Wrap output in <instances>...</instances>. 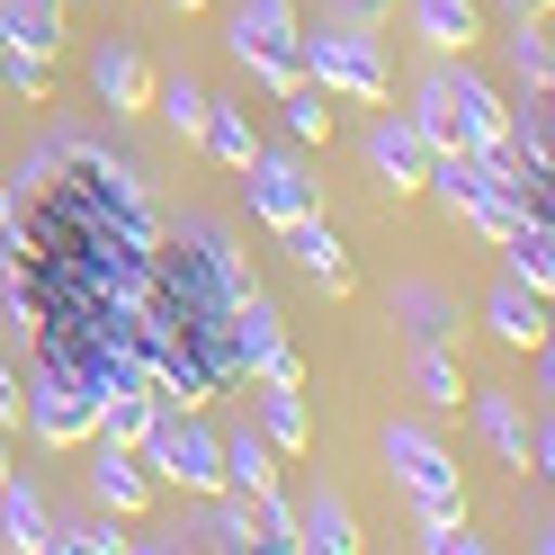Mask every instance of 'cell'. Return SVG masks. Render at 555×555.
Returning <instances> with one entry per match:
<instances>
[{
	"instance_id": "d590c367",
	"label": "cell",
	"mask_w": 555,
	"mask_h": 555,
	"mask_svg": "<svg viewBox=\"0 0 555 555\" xmlns=\"http://www.w3.org/2000/svg\"><path fill=\"white\" fill-rule=\"evenodd\" d=\"M170 10H206V0H170Z\"/></svg>"
},
{
	"instance_id": "f546056e",
	"label": "cell",
	"mask_w": 555,
	"mask_h": 555,
	"mask_svg": "<svg viewBox=\"0 0 555 555\" xmlns=\"http://www.w3.org/2000/svg\"><path fill=\"white\" fill-rule=\"evenodd\" d=\"M403 305H412V340H448V296L439 287H403Z\"/></svg>"
},
{
	"instance_id": "ba28073f",
	"label": "cell",
	"mask_w": 555,
	"mask_h": 555,
	"mask_svg": "<svg viewBox=\"0 0 555 555\" xmlns=\"http://www.w3.org/2000/svg\"><path fill=\"white\" fill-rule=\"evenodd\" d=\"M242 206H251V224H296L305 206H314V180H305V162H287V153H251L242 162Z\"/></svg>"
},
{
	"instance_id": "ffe728a7",
	"label": "cell",
	"mask_w": 555,
	"mask_h": 555,
	"mask_svg": "<svg viewBox=\"0 0 555 555\" xmlns=\"http://www.w3.org/2000/svg\"><path fill=\"white\" fill-rule=\"evenodd\" d=\"M216 457H224V493H269V483H278V448H269L260 430L216 439Z\"/></svg>"
},
{
	"instance_id": "83f0119b",
	"label": "cell",
	"mask_w": 555,
	"mask_h": 555,
	"mask_svg": "<svg viewBox=\"0 0 555 555\" xmlns=\"http://www.w3.org/2000/svg\"><path fill=\"white\" fill-rule=\"evenodd\" d=\"M278 108H287V134H296V144H332V108H323V90H314V81L278 90Z\"/></svg>"
},
{
	"instance_id": "cb8c5ba5",
	"label": "cell",
	"mask_w": 555,
	"mask_h": 555,
	"mask_svg": "<svg viewBox=\"0 0 555 555\" xmlns=\"http://www.w3.org/2000/svg\"><path fill=\"white\" fill-rule=\"evenodd\" d=\"M412 395H422L430 412H457V403H466V376H457V359H448L439 340H422V350H412Z\"/></svg>"
},
{
	"instance_id": "d6a6232c",
	"label": "cell",
	"mask_w": 555,
	"mask_h": 555,
	"mask_svg": "<svg viewBox=\"0 0 555 555\" xmlns=\"http://www.w3.org/2000/svg\"><path fill=\"white\" fill-rule=\"evenodd\" d=\"M386 10H395V0H340V18H350V27H376Z\"/></svg>"
},
{
	"instance_id": "8992f818",
	"label": "cell",
	"mask_w": 555,
	"mask_h": 555,
	"mask_svg": "<svg viewBox=\"0 0 555 555\" xmlns=\"http://www.w3.org/2000/svg\"><path fill=\"white\" fill-rule=\"evenodd\" d=\"M18 386H27V412H18V430H37V448H81L90 430H99V403L63 376L54 359H37V367H18Z\"/></svg>"
},
{
	"instance_id": "5bb4252c",
	"label": "cell",
	"mask_w": 555,
	"mask_h": 555,
	"mask_svg": "<svg viewBox=\"0 0 555 555\" xmlns=\"http://www.w3.org/2000/svg\"><path fill=\"white\" fill-rule=\"evenodd\" d=\"M483 323H493V340H511V350H546V296L519 287V278H502V287L483 296Z\"/></svg>"
},
{
	"instance_id": "7402d4cb",
	"label": "cell",
	"mask_w": 555,
	"mask_h": 555,
	"mask_svg": "<svg viewBox=\"0 0 555 555\" xmlns=\"http://www.w3.org/2000/svg\"><path fill=\"white\" fill-rule=\"evenodd\" d=\"M197 144H206V153H216L224 170H242V162H251V153H260V134H251V117H242V108H233V99H206V117H197Z\"/></svg>"
},
{
	"instance_id": "44dd1931",
	"label": "cell",
	"mask_w": 555,
	"mask_h": 555,
	"mask_svg": "<svg viewBox=\"0 0 555 555\" xmlns=\"http://www.w3.org/2000/svg\"><path fill=\"white\" fill-rule=\"evenodd\" d=\"M126 519L117 511H90V519H54L46 529V555H126Z\"/></svg>"
},
{
	"instance_id": "d6986e66",
	"label": "cell",
	"mask_w": 555,
	"mask_h": 555,
	"mask_svg": "<svg viewBox=\"0 0 555 555\" xmlns=\"http://www.w3.org/2000/svg\"><path fill=\"white\" fill-rule=\"evenodd\" d=\"M412 37L430 54H466L483 37V18H475V0H412Z\"/></svg>"
},
{
	"instance_id": "4fadbf2b",
	"label": "cell",
	"mask_w": 555,
	"mask_h": 555,
	"mask_svg": "<svg viewBox=\"0 0 555 555\" xmlns=\"http://www.w3.org/2000/svg\"><path fill=\"white\" fill-rule=\"evenodd\" d=\"M90 90H99V108H108V117L153 108V73H144V54H134V46H99L90 54Z\"/></svg>"
},
{
	"instance_id": "e575fe53",
	"label": "cell",
	"mask_w": 555,
	"mask_h": 555,
	"mask_svg": "<svg viewBox=\"0 0 555 555\" xmlns=\"http://www.w3.org/2000/svg\"><path fill=\"white\" fill-rule=\"evenodd\" d=\"M0 475H10V430H0Z\"/></svg>"
},
{
	"instance_id": "8fae6325",
	"label": "cell",
	"mask_w": 555,
	"mask_h": 555,
	"mask_svg": "<svg viewBox=\"0 0 555 555\" xmlns=\"http://www.w3.org/2000/svg\"><path fill=\"white\" fill-rule=\"evenodd\" d=\"M278 242H287V260H296L305 278H323L332 296H350V251H340V233L323 224V206H305L296 224H278Z\"/></svg>"
},
{
	"instance_id": "6da1fadb",
	"label": "cell",
	"mask_w": 555,
	"mask_h": 555,
	"mask_svg": "<svg viewBox=\"0 0 555 555\" xmlns=\"http://www.w3.org/2000/svg\"><path fill=\"white\" fill-rule=\"evenodd\" d=\"M412 99H422V108H412V126H422L430 153H483V144H502V90L483 81L475 63L439 54Z\"/></svg>"
},
{
	"instance_id": "d4e9b609",
	"label": "cell",
	"mask_w": 555,
	"mask_h": 555,
	"mask_svg": "<svg viewBox=\"0 0 555 555\" xmlns=\"http://www.w3.org/2000/svg\"><path fill=\"white\" fill-rule=\"evenodd\" d=\"M511 81H519V90H555V46H546V18H511Z\"/></svg>"
},
{
	"instance_id": "52a82bcc",
	"label": "cell",
	"mask_w": 555,
	"mask_h": 555,
	"mask_svg": "<svg viewBox=\"0 0 555 555\" xmlns=\"http://www.w3.org/2000/svg\"><path fill=\"white\" fill-rule=\"evenodd\" d=\"M224 332H233L242 376H278V386H305V359H296V340H287V323H278V305H269L260 287H242V296H233Z\"/></svg>"
},
{
	"instance_id": "4316f807",
	"label": "cell",
	"mask_w": 555,
	"mask_h": 555,
	"mask_svg": "<svg viewBox=\"0 0 555 555\" xmlns=\"http://www.w3.org/2000/svg\"><path fill=\"white\" fill-rule=\"evenodd\" d=\"M251 546H260V555H287V546H296V502H278V483L251 493Z\"/></svg>"
},
{
	"instance_id": "ac0fdd59",
	"label": "cell",
	"mask_w": 555,
	"mask_h": 555,
	"mask_svg": "<svg viewBox=\"0 0 555 555\" xmlns=\"http://www.w3.org/2000/svg\"><path fill=\"white\" fill-rule=\"evenodd\" d=\"M296 546H314V555H359V546H367V538H359V519H350V502H340L332 483L296 511Z\"/></svg>"
},
{
	"instance_id": "9a60e30c",
	"label": "cell",
	"mask_w": 555,
	"mask_h": 555,
	"mask_svg": "<svg viewBox=\"0 0 555 555\" xmlns=\"http://www.w3.org/2000/svg\"><path fill=\"white\" fill-rule=\"evenodd\" d=\"M475 430L493 439V457H502V466L538 475V430H529V412H519V395H475Z\"/></svg>"
},
{
	"instance_id": "277c9868",
	"label": "cell",
	"mask_w": 555,
	"mask_h": 555,
	"mask_svg": "<svg viewBox=\"0 0 555 555\" xmlns=\"http://www.w3.org/2000/svg\"><path fill=\"white\" fill-rule=\"evenodd\" d=\"M386 475L412 493V519H466V475H457V457H448L430 430L395 422L386 430Z\"/></svg>"
},
{
	"instance_id": "484cf974",
	"label": "cell",
	"mask_w": 555,
	"mask_h": 555,
	"mask_svg": "<svg viewBox=\"0 0 555 555\" xmlns=\"http://www.w3.org/2000/svg\"><path fill=\"white\" fill-rule=\"evenodd\" d=\"M153 117L180 134V144H197V117H206V90L189 81V73H170V81H153Z\"/></svg>"
},
{
	"instance_id": "3957f363",
	"label": "cell",
	"mask_w": 555,
	"mask_h": 555,
	"mask_svg": "<svg viewBox=\"0 0 555 555\" xmlns=\"http://www.w3.org/2000/svg\"><path fill=\"white\" fill-rule=\"evenodd\" d=\"M224 46H233V63H242L260 90H296V81H305V73H296V46H305L296 0H242L233 27H224Z\"/></svg>"
},
{
	"instance_id": "f1b7e54d",
	"label": "cell",
	"mask_w": 555,
	"mask_h": 555,
	"mask_svg": "<svg viewBox=\"0 0 555 555\" xmlns=\"http://www.w3.org/2000/svg\"><path fill=\"white\" fill-rule=\"evenodd\" d=\"M153 430V395H108V403H99V439H144Z\"/></svg>"
},
{
	"instance_id": "7a4b0ae2",
	"label": "cell",
	"mask_w": 555,
	"mask_h": 555,
	"mask_svg": "<svg viewBox=\"0 0 555 555\" xmlns=\"http://www.w3.org/2000/svg\"><path fill=\"white\" fill-rule=\"evenodd\" d=\"M296 73L314 81L323 99H359V108H376L395 81H386V54H376V27H305V46H296Z\"/></svg>"
},
{
	"instance_id": "30bf717a",
	"label": "cell",
	"mask_w": 555,
	"mask_h": 555,
	"mask_svg": "<svg viewBox=\"0 0 555 555\" xmlns=\"http://www.w3.org/2000/svg\"><path fill=\"white\" fill-rule=\"evenodd\" d=\"M359 153H367V170H376V180H386L395 197H412V189L430 180V144H422V126L395 117V108L367 126V144H359Z\"/></svg>"
},
{
	"instance_id": "836d02e7",
	"label": "cell",
	"mask_w": 555,
	"mask_h": 555,
	"mask_svg": "<svg viewBox=\"0 0 555 555\" xmlns=\"http://www.w3.org/2000/svg\"><path fill=\"white\" fill-rule=\"evenodd\" d=\"M502 10H511V18H546L555 0H502Z\"/></svg>"
},
{
	"instance_id": "e0dca14e",
	"label": "cell",
	"mask_w": 555,
	"mask_h": 555,
	"mask_svg": "<svg viewBox=\"0 0 555 555\" xmlns=\"http://www.w3.org/2000/svg\"><path fill=\"white\" fill-rule=\"evenodd\" d=\"M260 439L278 448V457H296L305 439H314V412H305V386H278V376H260Z\"/></svg>"
},
{
	"instance_id": "9c48e42d",
	"label": "cell",
	"mask_w": 555,
	"mask_h": 555,
	"mask_svg": "<svg viewBox=\"0 0 555 555\" xmlns=\"http://www.w3.org/2000/svg\"><path fill=\"white\" fill-rule=\"evenodd\" d=\"M81 448H90V502H99V511H117V519L153 511V493H162V483H153V466L134 457L126 439H99V430H90Z\"/></svg>"
},
{
	"instance_id": "603a6c76",
	"label": "cell",
	"mask_w": 555,
	"mask_h": 555,
	"mask_svg": "<svg viewBox=\"0 0 555 555\" xmlns=\"http://www.w3.org/2000/svg\"><path fill=\"white\" fill-rule=\"evenodd\" d=\"M502 260H511V278H519V287H555V224H511L502 233Z\"/></svg>"
},
{
	"instance_id": "2e32d148",
	"label": "cell",
	"mask_w": 555,
	"mask_h": 555,
	"mask_svg": "<svg viewBox=\"0 0 555 555\" xmlns=\"http://www.w3.org/2000/svg\"><path fill=\"white\" fill-rule=\"evenodd\" d=\"M0 46L54 63L63 54V0H0Z\"/></svg>"
},
{
	"instance_id": "5b68a950",
	"label": "cell",
	"mask_w": 555,
	"mask_h": 555,
	"mask_svg": "<svg viewBox=\"0 0 555 555\" xmlns=\"http://www.w3.org/2000/svg\"><path fill=\"white\" fill-rule=\"evenodd\" d=\"M134 457L153 466V483H180V493H224L216 430H206V422H189V412H153V430L134 439Z\"/></svg>"
},
{
	"instance_id": "1f68e13d",
	"label": "cell",
	"mask_w": 555,
	"mask_h": 555,
	"mask_svg": "<svg viewBox=\"0 0 555 555\" xmlns=\"http://www.w3.org/2000/svg\"><path fill=\"white\" fill-rule=\"evenodd\" d=\"M18 412H27V386H18V367L0 359V430H18Z\"/></svg>"
},
{
	"instance_id": "7c38bea8",
	"label": "cell",
	"mask_w": 555,
	"mask_h": 555,
	"mask_svg": "<svg viewBox=\"0 0 555 555\" xmlns=\"http://www.w3.org/2000/svg\"><path fill=\"white\" fill-rule=\"evenodd\" d=\"M46 529H54V511H46V493H37V475H0V546L10 555H46Z\"/></svg>"
},
{
	"instance_id": "4dcf8cb0",
	"label": "cell",
	"mask_w": 555,
	"mask_h": 555,
	"mask_svg": "<svg viewBox=\"0 0 555 555\" xmlns=\"http://www.w3.org/2000/svg\"><path fill=\"white\" fill-rule=\"evenodd\" d=\"M483 538L466 529V519H422V555H475Z\"/></svg>"
}]
</instances>
